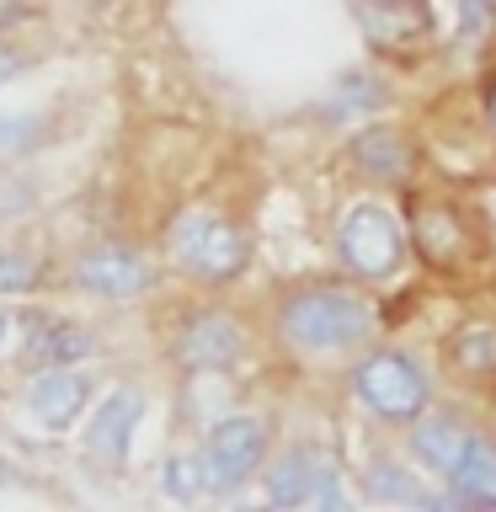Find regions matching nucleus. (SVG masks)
<instances>
[{"label": "nucleus", "instance_id": "obj_7", "mask_svg": "<svg viewBox=\"0 0 496 512\" xmlns=\"http://www.w3.org/2000/svg\"><path fill=\"white\" fill-rule=\"evenodd\" d=\"M240 352H246V331H240L224 310L192 315L182 342H176V358L187 368H230V363H240Z\"/></svg>", "mask_w": 496, "mask_h": 512}, {"label": "nucleus", "instance_id": "obj_10", "mask_svg": "<svg viewBox=\"0 0 496 512\" xmlns=\"http://www.w3.org/2000/svg\"><path fill=\"white\" fill-rule=\"evenodd\" d=\"M86 395H91V384L70 374V368H54V374H38L27 384V406L43 427H70L80 406H86Z\"/></svg>", "mask_w": 496, "mask_h": 512}, {"label": "nucleus", "instance_id": "obj_4", "mask_svg": "<svg viewBox=\"0 0 496 512\" xmlns=\"http://www.w3.org/2000/svg\"><path fill=\"white\" fill-rule=\"evenodd\" d=\"M336 246H342V262L363 278H384V272L400 267V251H406V224H400L384 203H352L342 224H336Z\"/></svg>", "mask_w": 496, "mask_h": 512}, {"label": "nucleus", "instance_id": "obj_5", "mask_svg": "<svg viewBox=\"0 0 496 512\" xmlns=\"http://www.w3.org/2000/svg\"><path fill=\"white\" fill-rule=\"evenodd\" d=\"M267 454V427L256 416H230L208 432L203 454H198V470H203V491H235L256 464Z\"/></svg>", "mask_w": 496, "mask_h": 512}, {"label": "nucleus", "instance_id": "obj_13", "mask_svg": "<svg viewBox=\"0 0 496 512\" xmlns=\"http://www.w3.org/2000/svg\"><path fill=\"white\" fill-rule=\"evenodd\" d=\"M363 486H368V496H379V502H400V507H416V512H438V507H443L411 470H400V464H390V459H374V464H368Z\"/></svg>", "mask_w": 496, "mask_h": 512}, {"label": "nucleus", "instance_id": "obj_14", "mask_svg": "<svg viewBox=\"0 0 496 512\" xmlns=\"http://www.w3.org/2000/svg\"><path fill=\"white\" fill-rule=\"evenodd\" d=\"M27 352L43 363V374H54V368H64V363L91 358L96 342H91V331H80V326H64V320H54V326H38V331H32Z\"/></svg>", "mask_w": 496, "mask_h": 512}, {"label": "nucleus", "instance_id": "obj_11", "mask_svg": "<svg viewBox=\"0 0 496 512\" xmlns=\"http://www.w3.org/2000/svg\"><path fill=\"white\" fill-rule=\"evenodd\" d=\"M320 480H326V464H320L315 454H304V448H294V454H283V459L267 470V480H262L267 507H299V502H315Z\"/></svg>", "mask_w": 496, "mask_h": 512}, {"label": "nucleus", "instance_id": "obj_6", "mask_svg": "<svg viewBox=\"0 0 496 512\" xmlns=\"http://www.w3.org/2000/svg\"><path fill=\"white\" fill-rule=\"evenodd\" d=\"M75 278H80V288H91V294H102V299H134L155 283V267L128 246H96V251L80 256Z\"/></svg>", "mask_w": 496, "mask_h": 512}, {"label": "nucleus", "instance_id": "obj_20", "mask_svg": "<svg viewBox=\"0 0 496 512\" xmlns=\"http://www.w3.org/2000/svg\"><path fill=\"white\" fill-rule=\"evenodd\" d=\"M27 134H32V123H27V118H6V112H0V155L22 150Z\"/></svg>", "mask_w": 496, "mask_h": 512}, {"label": "nucleus", "instance_id": "obj_19", "mask_svg": "<svg viewBox=\"0 0 496 512\" xmlns=\"http://www.w3.org/2000/svg\"><path fill=\"white\" fill-rule=\"evenodd\" d=\"M315 512H352V507H347L342 480H336V470H326V480H320V491H315Z\"/></svg>", "mask_w": 496, "mask_h": 512}, {"label": "nucleus", "instance_id": "obj_15", "mask_svg": "<svg viewBox=\"0 0 496 512\" xmlns=\"http://www.w3.org/2000/svg\"><path fill=\"white\" fill-rule=\"evenodd\" d=\"M352 155H358L363 171L384 176V182L406 171V144H400L395 134H379V128H374V134H358V139H352Z\"/></svg>", "mask_w": 496, "mask_h": 512}, {"label": "nucleus", "instance_id": "obj_16", "mask_svg": "<svg viewBox=\"0 0 496 512\" xmlns=\"http://www.w3.org/2000/svg\"><path fill=\"white\" fill-rule=\"evenodd\" d=\"M454 358L464 374H491L496 368V331L486 326H470V331H459V342H454Z\"/></svg>", "mask_w": 496, "mask_h": 512}, {"label": "nucleus", "instance_id": "obj_2", "mask_svg": "<svg viewBox=\"0 0 496 512\" xmlns=\"http://www.w3.org/2000/svg\"><path fill=\"white\" fill-rule=\"evenodd\" d=\"M171 262H182L198 278H235L246 267V235L235 230L230 219L208 214V208H187L182 219L171 224Z\"/></svg>", "mask_w": 496, "mask_h": 512}, {"label": "nucleus", "instance_id": "obj_3", "mask_svg": "<svg viewBox=\"0 0 496 512\" xmlns=\"http://www.w3.org/2000/svg\"><path fill=\"white\" fill-rule=\"evenodd\" d=\"M352 390L384 422H411L427 411V379L406 352H368L352 374Z\"/></svg>", "mask_w": 496, "mask_h": 512}, {"label": "nucleus", "instance_id": "obj_9", "mask_svg": "<svg viewBox=\"0 0 496 512\" xmlns=\"http://www.w3.org/2000/svg\"><path fill=\"white\" fill-rule=\"evenodd\" d=\"M448 486H454V496H459L464 507L496 512V443L480 438V432H470L459 464L448 470Z\"/></svg>", "mask_w": 496, "mask_h": 512}, {"label": "nucleus", "instance_id": "obj_21", "mask_svg": "<svg viewBox=\"0 0 496 512\" xmlns=\"http://www.w3.org/2000/svg\"><path fill=\"white\" fill-rule=\"evenodd\" d=\"M11 75H16V59L6 54V48H0V86H6V80H11Z\"/></svg>", "mask_w": 496, "mask_h": 512}, {"label": "nucleus", "instance_id": "obj_1", "mask_svg": "<svg viewBox=\"0 0 496 512\" xmlns=\"http://www.w3.org/2000/svg\"><path fill=\"white\" fill-rule=\"evenodd\" d=\"M278 320H283V336L299 352H336L374 331L368 299L347 294V288H299V294L283 299Z\"/></svg>", "mask_w": 496, "mask_h": 512}, {"label": "nucleus", "instance_id": "obj_8", "mask_svg": "<svg viewBox=\"0 0 496 512\" xmlns=\"http://www.w3.org/2000/svg\"><path fill=\"white\" fill-rule=\"evenodd\" d=\"M139 416H144V395L139 390H112L102 406L91 411V422H86V448L91 454H102V459H123L128 454V438H134V427H139Z\"/></svg>", "mask_w": 496, "mask_h": 512}, {"label": "nucleus", "instance_id": "obj_12", "mask_svg": "<svg viewBox=\"0 0 496 512\" xmlns=\"http://www.w3.org/2000/svg\"><path fill=\"white\" fill-rule=\"evenodd\" d=\"M464 443H470V432H464L454 416H422L416 432H411V454L422 459L427 470H438V475H448L459 464Z\"/></svg>", "mask_w": 496, "mask_h": 512}, {"label": "nucleus", "instance_id": "obj_18", "mask_svg": "<svg viewBox=\"0 0 496 512\" xmlns=\"http://www.w3.org/2000/svg\"><path fill=\"white\" fill-rule=\"evenodd\" d=\"M32 278H38V272H32V262H27V256H16V251H0V294H27V288H32Z\"/></svg>", "mask_w": 496, "mask_h": 512}, {"label": "nucleus", "instance_id": "obj_23", "mask_svg": "<svg viewBox=\"0 0 496 512\" xmlns=\"http://www.w3.org/2000/svg\"><path fill=\"white\" fill-rule=\"evenodd\" d=\"M6 331H11V315H6V310H0V342H6Z\"/></svg>", "mask_w": 496, "mask_h": 512}, {"label": "nucleus", "instance_id": "obj_17", "mask_svg": "<svg viewBox=\"0 0 496 512\" xmlns=\"http://www.w3.org/2000/svg\"><path fill=\"white\" fill-rule=\"evenodd\" d=\"M166 496H171V502H182V507L203 496V470H198V454L166 459Z\"/></svg>", "mask_w": 496, "mask_h": 512}, {"label": "nucleus", "instance_id": "obj_22", "mask_svg": "<svg viewBox=\"0 0 496 512\" xmlns=\"http://www.w3.org/2000/svg\"><path fill=\"white\" fill-rule=\"evenodd\" d=\"M486 112H491V128H496V86L486 91Z\"/></svg>", "mask_w": 496, "mask_h": 512}]
</instances>
